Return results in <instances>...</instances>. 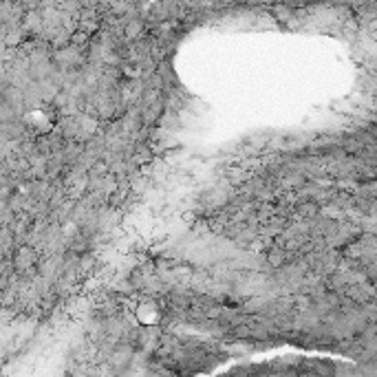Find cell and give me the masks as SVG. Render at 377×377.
Wrapping results in <instances>:
<instances>
[{"instance_id":"obj_1","label":"cell","mask_w":377,"mask_h":377,"mask_svg":"<svg viewBox=\"0 0 377 377\" xmlns=\"http://www.w3.org/2000/svg\"><path fill=\"white\" fill-rule=\"evenodd\" d=\"M35 263V254L31 249H20V254L16 256V267L18 269H29Z\"/></svg>"},{"instance_id":"obj_2","label":"cell","mask_w":377,"mask_h":377,"mask_svg":"<svg viewBox=\"0 0 377 377\" xmlns=\"http://www.w3.org/2000/svg\"><path fill=\"white\" fill-rule=\"evenodd\" d=\"M267 260H269V265L271 267H282L285 263L289 260V254L287 252H282V249H273V252H269V256H267Z\"/></svg>"}]
</instances>
